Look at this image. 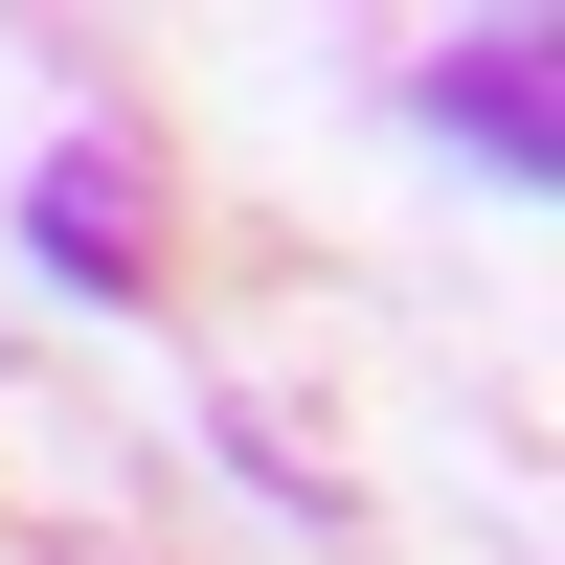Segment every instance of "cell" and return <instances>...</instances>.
Listing matches in <instances>:
<instances>
[{"label": "cell", "mask_w": 565, "mask_h": 565, "mask_svg": "<svg viewBox=\"0 0 565 565\" xmlns=\"http://www.w3.org/2000/svg\"><path fill=\"white\" fill-rule=\"evenodd\" d=\"M45 249L114 271V249H136V159H45Z\"/></svg>", "instance_id": "7a4b0ae2"}, {"label": "cell", "mask_w": 565, "mask_h": 565, "mask_svg": "<svg viewBox=\"0 0 565 565\" xmlns=\"http://www.w3.org/2000/svg\"><path fill=\"white\" fill-rule=\"evenodd\" d=\"M430 90H452V136H498V159L543 181V23H498V45H452Z\"/></svg>", "instance_id": "6da1fadb"}]
</instances>
